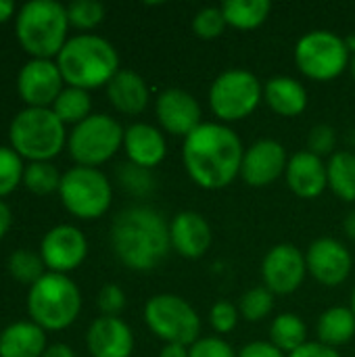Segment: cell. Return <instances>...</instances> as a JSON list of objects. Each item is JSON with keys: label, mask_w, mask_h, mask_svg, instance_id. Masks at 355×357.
Listing matches in <instances>:
<instances>
[{"label": "cell", "mask_w": 355, "mask_h": 357, "mask_svg": "<svg viewBox=\"0 0 355 357\" xmlns=\"http://www.w3.org/2000/svg\"><path fill=\"white\" fill-rule=\"evenodd\" d=\"M295 67L314 82H333L349 69L352 52L345 38L331 29H314L303 33L295 44Z\"/></svg>", "instance_id": "cell-8"}, {"label": "cell", "mask_w": 355, "mask_h": 357, "mask_svg": "<svg viewBox=\"0 0 355 357\" xmlns=\"http://www.w3.org/2000/svg\"><path fill=\"white\" fill-rule=\"evenodd\" d=\"M349 307H352V312L355 314V287L354 291H352V303H349Z\"/></svg>", "instance_id": "cell-50"}, {"label": "cell", "mask_w": 355, "mask_h": 357, "mask_svg": "<svg viewBox=\"0 0 355 357\" xmlns=\"http://www.w3.org/2000/svg\"><path fill=\"white\" fill-rule=\"evenodd\" d=\"M88 255V241L77 226L59 224L50 228L40 243V257L48 272L69 274L77 270Z\"/></svg>", "instance_id": "cell-15"}, {"label": "cell", "mask_w": 355, "mask_h": 357, "mask_svg": "<svg viewBox=\"0 0 355 357\" xmlns=\"http://www.w3.org/2000/svg\"><path fill=\"white\" fill-rule=\"evenodd\" d=\"M268 341L274 347H278L285 356H289L308 343V326L293 312L278 314L270 324V339Z\"/></svg>", "instance_id": "cell-28"}, {"label": "cell", "mask_w": 355, "mask_h": 357, "mask_svg": "<svg viewBox=\"0 0 355 357\" xmlns=\"http://www.w3.org/2000/svg\"><path fill=\"white\" fill-rule=\"evenodd\" d=\"M6 270L19 284L27 287L36 284L46 274V266L40 253H33L29 249H15L6 259Z\"/></svg>", "instance_id": "cell-30"}, {"label": "cell", "mask_w": 355, "mask_h": 357, "mask_svg": "<svg viewBox=\"0 0 355 357\" xmlns=\"http://www.w3.org/2000/svg\"><path fill=\"white\" fill-rule=\"evenodd\" d=\"M67 136L65 123L52 113V109L25 107L8 126L10 149L29 163L52 161L67 144Z\"/></svg>", "instance_id": "cell-5"}, {"label": "cell", "mask_w": 355, "mask_h": 357, "mask_svg": "<svg viewBox=\"0 0 355 357\" xmlns=\"http://www.w3.org/2000/svg\"><path fill=\"white\" fill-rule=\"evenodd\" d=\"M10 226H13V211L4 201H0V241L6 236Z\"/></svg>", "instance_id": "cell-43"}, {"label": "cell", "mask_w": 355, "mask_h": 357, "mask_svg": "<svg viewBox=\"0 0 355 357\" xmlns=\"http://www.w3.org/2000/svg\"><path fill=\"white\" fill-rule=\"evenodd\" d=\"M111 249L128 270L151 272L172 251L169 222L155 207H128L111 224Z\"/></svg>", "instance_id": "cell-2"}, {"label": "cell", "mask_w": 355, "mask_h": 357, "mask_svg": "<svg viewBox=\"0 0 355 357\" xmlns=\"http://www.w3.org/2000/svg\"><path fill=\"white\" fill-rule=\"evenodd\" d=\"M61 178H63V174L56 169V165L52 161H33V163H27V167H25L23 186L27 190H31L33 195L44 197L50 192H59Z\"/></svg>", "instance_id": "cell-31"}, {"label": "cell", "mask_w": 355, "mask_h": 357, "mask_svg": "<svg viewBox=\"0 0 355 357\" xmlns=\"http://www.w3.org/2000/svg\"><path fill=\"white\" fill-rule=\"evenodd\" d=\"M46 349V331L31 320L13 322L0 333V357H42Z\"/></svg>", "instance_id": "cell-24"}, {"label": "cell", "mask_w": 355, "mask_h": 357, "mask_svg": "<svg viewBox=\"0 0 355 357\" xmlns=\"http://www.w3.org/2000/svg\"><path fill=\"white\" fill-rule=\"evenodd\" d=\"M345 44H347V48H349V52H352V56L355 54V33H352V36H347L345 38Z\"/></svg>", "instance_id": "cell-48"}, {"label": "cell", "mask_w": 355, "mask_h": 357, "mask_svg": "<svg viewBox=\"0 0 355 357\" xmlns=\"http://www.w3.org/2000/svg\"><path fill=\"white\" fill-rule=\"evenodd\" d=\"M126 128L107 113H92L82 123L73 126L67 136V151L75 165L100 167L123 149Z\"/></svg>", "instance_id": "cell-9"}, {"label": "cell", "mask_w": 355, "mask_h": 357, "mask_svg": "<svg viewBox=\"0 0 355 357\" xmlns=\"http://www.w3.org/2000/svg\"><path fill=\"white\" fill-rule=\"evenodd\" d=\"M220 8L224 13L226 25L241 31L262 27L272 13V4L268 0H228Z\"/></svg>", "instance_id": "cell-26"}, {"label": "cell", "mask_w": 355, "mask_h": 357, "mask_svg": "<svg viewBox=\"0 0 355 357\" xmlns=\"http://www.w3.org/2000/svg\"><path fill=\"white\" fill-rule=\"evenodd\" d=\"M107 98L121 115H140L151 102V90L144 77L132 69H119V73L107 86Z\"/></svg>", "instance_id": "cell-22"}, {"label": "cell", "mask_w": 355, "mask_h": 357, "mask_svg": "<svg viewBox=\"0 0 355 357\" xmlns=\"http://www.w3.org/2000/svg\"><path fill=\"white\" fill-rule=\"evenodd\" d=\"M105 15H107V8L96 0H75L67 4L69 25L82 31H90L98 27L105 21Z\"/></svg>", "instance_id": "cell-34"}, {"label": "cell", "mask_w": 355, "mask_h": 357, "mask_svg": "<svg viewBox=\"0 0 355 357\" xmlns=\"http://www.w3.org/2000/svg\"><path fill=\"white\" fill-rule=\"evenodd\" d=\"M190 357H239V351L222 337H201L190 347Z\"/></svg>", "instance_id": "cell-40"}, {"label": "cell", "mask_w": 355, "mask_h": 357, "mask_svg": "<svg viewBox=\"0 0 355 357\" xmlns=\"http://www.w3.org/2000/svg\"><path fill=\"white\" fill-rule=\"evenodd\" d=\"M264 102L278 117H297L308 109L305 86L291 75H276L264 84Z\"/></svg>", "instance_id": "cell-23"}, {"label": "cell", "mask_w": 355, "mask_h": 357, "mask_svg": "<svg viewBox=\"0 0 355 357\" xmlns=\"http://www.w3.org/2000/svg\"><path fill=\"white\" fill-rule=\"evenodd\" d=\"M80 312L82 293L67 274L46 272L27 291V314L44 331L69 328Z\"/></svg>", "instance_id": "cell-6"}, {"label": "cell", "mask_w": 355, "mask_h": 357, "mask_svg": "<svg viewBox=\"0 0 355 357\" xmlns=\"http://www.w3.org/2000/svg\"><path fill=\"white\" fill-rule=\"evenodd\" d=\"M65 88V79L52 59H31L17 73V92L25 107L50 109Z\"/></svg>", "instance_id": "cell-13"}, {"label": "cell", "mask_w": 355, "mask_h": 357, "mask_svg": "<svg viewBox=\"0 0 355 357\" xmlns=\"http://www.w3.org/2000/svg\"><path fill=\"white\" fill-rule=\"evenodd\" d=\"M287 357H341V354L320 341H308L305 345H301L297 351L289 354Z\"/></svg>", "instance_id": "cell-42"}, {"label": "cell", "mask_w": 355, "mask_h": 357, "mask_svg": "<svg viewBox=\"0 0 355 357\" xmlns=\"http://www.w3.org/2000/svg\"><path fill=\"white\" fill-rule=\"evenodd\" d=\"M117 182L121 184V188L136 197V199H146L155 192L157 188V180H155V174L153 169H144V167H138L134 163H121L117 167Z\"/></svg>", "instance_id": "cell-32"}, {"label": "cell", "mask_w": 355, "mask_h": 357, "mask_svg": "<svg viewBox=\"0 0 355 357\" xmlns=\"http://www.w3.org/2000/svg\"><path fill=\"white\" fill-rule=\"evenodd\" d=\"M349 71H352V75H354V79H355V54L352 56V63H349Z\"/></svg>", "instance_id": "cell-49"}, {"label": "cell", "mask_w": 355, "mask_h": 357, "mask_svg": "<svg viewBox=\"0 0 355 357\" xmlns=\"http://www.w3.org/2000/svg\"><path fill=\"white\" fill-rule=\"evenodd\" d=\"M308 278L305 253L291 245L278 243L274 245L262 261V282L264 287L276 295H293L301 289Z\"/></svg>", "instance_id": "cell-12"}, {"label": "cell", "mask_w": 355, "mask_h": 357, "mask_svg": "<svg viewBox=\"0 0 355 357\" xmlns=\"http://www.w3.org/2000/svg\"><path fill=\"white\" fill-rule=\"evenodd\" d=\"M226 19L220 6H205L192 17V33L201 40H216L226 31Z\"/></svg>", "instance_id": "cell-36"}, {"label": "cell", "mask_w": 355, "mask_h": 357, "mask_svg": "<svg viewBox=\"0 0 355 357\" xmlns=\"http://www.w3.org/2000/svg\"><path fill=\"white\" fill-rule=\"evenodd\" d=\"M337 130L328 123H318L308 134V151L318 157H333L337 151Z\"/></svg>", "instance_id": "cell-38"}, {"label": "cell", "mask_w": 355, "mask_h": 357, "mask_svg": "<svg viewBox=\"0 0 355 357\" xmlns=\"http://www.w3.org/2000/svg\"><path fill=\"white\" fill-rule=\"evenodd\" d=\"M169 243L172 251L184 259H201L211 243L213 232L209 222L199 211H180L169 222Z\"/></svg>", "instance_id": "cell-18"}, {"label": "cell", "mask_w": 355, "mask_h": 357, "mask_svg": "<svg viewBox=\"0 0 355 357\" xmlns=\"http://www.w3.org/2000/svg\"><path fill=\"white\" fill-rule=\"evenodd\" d=\"M144 324L149 331L165 343H178L190 347L201 339V316L180 295L159 293L144 303Z\"/></svg>", "instance_id": "cell-11"}, {"label": "cell", "mask_w": 355, "mask_h": 357, "mask_svg": "<svg viewBox=\"0 0 355 357\" xmlns=\"http://www.w3.org/2000/svg\"><path fill=\"white\" fill-rule=\"evenodd\" d=\"M123 151L130 163L155 169L163 163L167 155V140L161 128H155L153 123L136 121L126 128L123 134Z\"/></svg>", "instance_id": "cell-21"}, {"label": "cell", "mask_w": 355, "mask_h": 357, "mask_svg": "<svg viewBox=\"0 0 355 357\" xmlns=\"http://www.w3.org/2000/svg\"><path fill=\"white\" fill-rule=\"evenodd\" d=\"M308 274L326 289L341 287L354 270V257L345 243L322 236L316 238L305 251Z\"/></svg>", "instance_id": "cell-14"}, {"label": "cell", "mask_w": 355, "mask_h": 357, "mask_svg": "<svg viewBox=\"0 0 355 357\" xmlns=\"http://www.w3.org/2000/svg\"><path fill=\"white\" fill-rule=\"evenodd\" d=\"M241 314L232 301H216L209 310V324L218 337L230 335L239 326Z\"/></svg>", "instance_id": "cell-37"}, {"label": "cell", "mask_w": 355, "mask_h": 357, "mask_svg": "<svg viewBox=\"0 0 355 357\" xmlns=\"http://www.w3.org/2000/svg\"><path fill=\"white\" fill-rule=\"evenodd\" d=\"M13 15H15V2L0 0V23H6Z\"/></svg>", "instance_id": "cell-47"}, {"label": "cell", "mask_w": 355, "mask_h": 357, "mask_svg": "<svg viewBox=\"0 0 355 357\" xmlns=\"http://www.w3.org/2000/svg\"><path fill=\"white\" fill-rule=\"evenodd\" d=\"M59 197L63 207L77 220L90 222L103 218L113 201L111 180L98 167L75 165L61 178Z\"/></svg>", "instance_id": "cell-10"}, {"label": "cell", "mask_w": 355, "mask_h": 357, "mask_svg": "<svg viewBox=\"0 0 355 357\" xmlns=\"http://www.w3.org/2000/svg\"><path fill=\"white\" fill-rule=\"evenodd\" d=\"M50 109L65 126H77L92 115V98L88 90L65 86Z\"/></svg>", "instance_id": "cell-29"}, {"label": "cell", "mask_w": 355, "mask_h": 357, "mask_svg": "<svg viewBox=\"0 0 355 357\" xmlns=\"http://www.w3.org/2000/svg\"><path fill=\"white\" fill-rule=\"evenodd\" d=\"M287 149L274 138H262L245 149L241 178L251 188H266L287 172Z\"/></svg>", "instance_id": "cell-17"}, {"label": "cell", "mask_w": 355, "mask_h": 357, "mask_svg": "<svg viewBox=\"0 0 355 357\" xmlns=\"http://www.w3.org/2000/svg\"><path fill=\"white\" fill-rule=\"evenodd\" d=\"M316 335L318 341L339 349L341 345H347L355 337V314L347 305H333L324 310L316 322Z\"/></svg>", "instance_id": "cell-25"}, {"label": "cell", "mask_w": 355, "mask_h": 357, "mask_svg": "<svg viewBox=\"0 0 355 357\" xmlns=\"http://www.w3.org/2000/svg\"><path fill=\"white\" fill-rule=\"evenodd\" d=\"M239 314L247 322H262L274 310V295L266 287H253L239 299Z\"/></svg>", "instance_id": "cell-33"}, {"label": "cell", "mask_w": 355, "mask_h": 357, "mask_svg": "<svg viewBox=\"0 0 355 357\" xmlns=\"http://www.w3.org/2000/svg\"><path fill=\"white\" fill-rule=\"evenodd\" d=\"M134 333L121 318L100 316L86 333V349L92 357H132Z\"/></svg>", "instance_id": "cell-19"}, {"label": "cell", "mask_w": 355, "mask_h": 357, "mask_svg": "<svg viewBox=\"0 0 355 357\" xmlns=\"http://www.w3.org/2000/svg\"><path fill=\"white\" fill-rule=\"evenodd\" d=\"M343 232L349 241L355 243V207L345 215V222H343Z\"/></svg>", "instance_id": "cell-46"}, {"label": "cell", "mask_w": 355, "mask_h": 357, "mask_svg": "<svg viewBox=\"0 0 355 357\" xmlns=\"http://www.w3.org/2000/svg\"><path fill=\"white\" fill-rule=\"evenodd\" d=\"M155 115L163 134L186 138L203 123L199 100L182 88H165L155 98Z\"/></svg>", "instance_id": "cell-16"}, {"label": "cell", "mask_w": 355, "mask_h": 357, "mask_svg": "<svg viewBox=\"0 0 355 357\" xmlns=\"http://www.w3.org/2000/svg\"><path fill=\"white\" fill-rule=\"evenodd\" d=\"M239 357H287L270 341H251L239 349Z\"/></svg>", "instance_id": "cell-41"}, {"label": "cell", "mask_w": 355, "mask_h": 357, "mask_svg": "<svg viewBox=\"0 0 355 357\" xmlns=\"http://www.w3.org/2000/svg\"><path fill=\"white\" fill-rule=\"evenodd\" d=\"M126 293L119 284H105L100 291H98V297H96V305L100 310V316H111V318H119V314L126 310Z\"/></svg>", "instance_id": "cell-39"}, {"label": "cell", "mask_w": 355, "mask_h": 357, "mask_svg": "<svg viewBox=\"0 0 355 357\" xmlns=\"http://www.w3.org/2000/svg\"><path fill=\"white\" fill-rule=\"evenodd\" d=\"M56 67L65 79V86L94 90L107 88L119 73V52L115 46L96 33L71 36L56 56Z\"/></svg>", "instance_id": "cell-3"}, {"label": "cell", "mask_w": 355, "mask_h": 357, "mask_svg": "<svg viewBox=\"0 0 355 357\" xmlns=\"http://www.w3.org/2000/svg\"><path fill=\"white\" fill-rule=\"evenodd\" d=\"M243 155L239 134L220 121H203L182 142L184 172L203 190H222L241 178Z\"/></svg>", "instance_id": "cell-1"}, {"label": "cell", "mask_w": 355, "mask_h": 357, "mask_svg": "<svg viewBox=\"0 0 355 357\" xmlns=\"http://www.w3.org/2000/svg\"><path fill=\"white\" fill-rule=\"evenodd\" d=\"M328 190L343 203H355V153L337 151L326 161Z\"/></svg>", "instance_id": "cell-27"}, {"label": "cell", "mask_w": 355, "mask_h": 357, "mask_svg": "<svg viewBox=\"0 0 355 357\" xmlns=\"http://www.w3.org/2000/svg\"><path fill=\"white\" fill-rule=\"evenodd\" d=\"M42 357H75V351L65 343H54V345H48V349Z\"/></svg>", "instance_id": "cell-45"}, {"label": "cell", "mask_w": 355, "mask_h": 357, "mask_svg": "<svg viewBox=\"0 0 355 357\" xmlns=\"http://www.w3.org/2000/svg\"><path fill=\"white\" fill-rule=\"evenodd\" d=\"M159 357H190V351L186 345H178V343H165L159 351Z\"/></svg>", "instance_id": "cell-44"}, {"label": "cell", "mask_w": 355, "mask_h": 357, "mask_svg": "<svg viewBox=\"0 0 355 357\" xmlns=\"http://www.w3.org/2000/svg\"><path fill=\"white\" fill-rule=\"evenodd\" d=\"M69 27L67 6L54 0H29L15 17L17 40L31 59L59 56Z\"/></svg>", "instance_id": "cell-4"}, {"label": "cell", "mask_w": 355, "mask_h": 357, "mask_svg": "<svg viewBox=\"0 0 355 357\" xmlns=\"http://www.w3.org/2000/svg\"><path fill=\"white\" fill-rule=\"evenodd\" d=\"M23 159L10 146H0V201L23 184Z\"/></svg>", "instance_id": "cell-35"}, {"label": "cell", "mask_w": 355, "mask_h": 357, "mask_svg": "<svg viewBox=\"0 0 355 357\" xmlns=\"http://www.w3.org/2000/svg\"><path fill=\"white\" fill-rule=\"evenodd\" d=\"M285 178L291 192L305 201L318 199L328 188L326 161L310 151H299L289 157Z\"/></svg>", "instance_id": "cell-20"}, {"label": "cell", "mask_w": 355, "mask_h": 357, "mask_svg": "<svg viewBox=\"0 0 355 357\" xmlns=\"http://www.w3.org/2000/svg\"><path fill=\"white\" fill-rule=\"evenodd\" d=\"M207 100L216 119L230 126L257 111L264 102V84L249 69H228L211 82Z\"/></svg>", "instance_id": "cell-7"}]
</instances>
